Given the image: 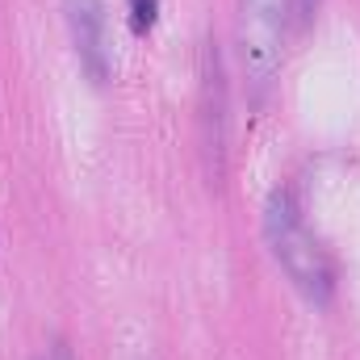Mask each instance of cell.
Instances as JSON below:
<instances>
[{
  "instance_id": "6da1fadb",
  "label": "cell",
  "mask_w": 360,
  "mask_h": 360,
  "mask_svg": "<svg viewBox=\"0 0 360 360\" xmlns=\"http://www.w3.org/2000/svg\"><path fill=\"white\" fill-rule=\"evenodd\" d=\"M264 239H269L272 260L293 281V289L310 306H331V293H335L331 256L323 252V243L314 239V231L306 226L297 201L285 188H276L269 197V205H264Z\"/></svg>"
},
{
  "instance_id": "7a4b0ae2",
  "label": "cell",
  "mask_w": 360,
  "mask_h": 360,
  "mask_svg": "<svg viewBox=\"0 0 360 360\" xmlns=\"http://www.w3.org/2000/svg\"><path fill=\"white\" fill-rule=\"evenodd\" d=\"M293 21V0H239V68L248 80V96L260 105L269 96L272 80L281 72V51H285V30Z\"/></svg>"
},
{
  "instance_id": "3957f363",
  "label": "cell",
  "mask_w": 360,
  "mask_h": 360,
  "mask_svg": "<svg viewBox=\"0 0 360 360\" xmlns=\"http://www.w3.org/2000/svg\"><path fill=\"white\" fill-rule=\"evenodd\" d=\"M63 17H68V34H72L76 59L89 72V80L92 84H109V76H113V46H109L105 0H63Z\"/></svg>"
},
{
  "instance_id": "277c9868",
  "label": "cell",
  "mask_w": 360,
  "mask_h": 360,
  "mask_svg": "<svg viewBox=\"0 0 360 360\" xmlns=\"http://www.w3.org/2000/svg\"><path fill=\"white\" fill-rule=\"evenodd\" d=\"M201 126H205L210 184H222L226 176V80H222L218 42H205V55H201Z\"/></svg>"
},
{
  "instance_id": "5b68a950",
  "label": "cell",
  "mask_w": 360,
  "mask_h": 360,
  "mask_svg": "<svg viewBox=\"0 0 360 360\" xmlns=\"http://www.w3.org/2000/svg\"><path fill=\"white\" fill-rule=\"evenodd\" d=\"M155 17H160V0H130V25L139 34H147L155 25Z\"/></svg>"
},
{
  "instance_id": "8992f818",
  "label": "cell",
  "mask_w": 360,
  "mask_h": 360,
  "mask_svg": "<svg viewBox=\"0 0 360 360\" xmlns=\"http://www.w3.org/2000/svg\"><path fill=\"white\" fill-rule=\"evenodd\" d=\"M314 13H319V0H293V25L297 30H306L314 21Z\"/></svg>"
},
{
  "instance_id": "52a82bcc",
  "label": "cell",
  "mask_w": 360,
  "mask_h": 360,
  "mask_svg": "<svg viewBox=\"0 0 360 360\" xmlns=\"http://www.w3.org/2000/svg\"><path fill=\"white\" fill-rule=\"evenodd\" d=\"M46 360H76V356H72V348H68L63 340H55V344H51V356H46Z\"/></svg>"
}]
</instances>
